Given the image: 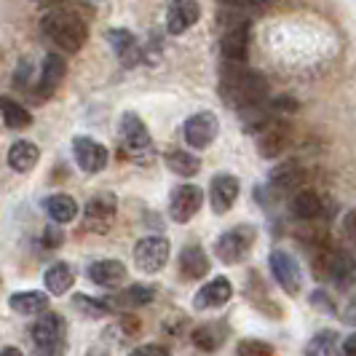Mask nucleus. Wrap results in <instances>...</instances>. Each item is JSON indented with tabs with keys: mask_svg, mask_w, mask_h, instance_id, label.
I'll return each instance as SVG.
<instances>
[{
	"mask_svg": "<svg viewBox=\"0 0 356 356\" xmlns=\"http://www.w3.org/2000/svg\"><path fill=\"white\" fill-rule=\"evenodd\" d=\"M236 354L238 356H273V348L263 343V340H241L236 346Z\"/></svg>",
	"mask_w": 356,
	"mask_h": 356,
	"instance_id": "nucleus-33",
	"label": "nucleus"
},
{
	"mask_svg": "<svg viewBox=\"0 0 356 356\" xmlns=\"http://www.w3.org/2000/svg\"><path fill=\"white\" fill-rule=\"evenodd\" d=\"M217 131H220L217 115L212 110H201V113L191 115L185 121V143L191 147H196V150H204V147H209L214 143Z\"/></svg>",
	"mask_w": 356,
	"mask_h": 356,
	"instance_id": "nucleus-10",
	"label": "nucleus"
},
{
	"mask_svg": "<svg viewBox=\"0 0 356 356\" xmlns=\"http://www.w3.org/2000/svg\"><path fill=\"white\" fill-rule=\"evenodd\" d=\"M65 319L59 314H43L33 327V340L38 346V356H62V343H65Z\"/></svg>",
	"mask_w": 356,
	"mask_h": 356,
	"instance_id": "nucleus-3",
	"label": "nucleus"
},
{
	"mask_svg": "<svg viewBox=\"0 0 356 356\" xmlns=\"http://www.w3.org/2000/svg\"><path fill=\"white\" fill-rule=\"evenodd\" d=\"M156 298V289L147 284H134L124 289V292H118V295H113V298H107L105 303L107 308L113 311V308H140V305H147L150 300Z\"/></svg>",
	"mask_w": 356,
	"mask_h": 356,
	"instance_id": "nucleus-23",
	"label": "nucleus"
},
{
	"mask_svg": "<svg viewBox=\"0 0 356 356\" xmlns=\"http://www.w3.org/2000/svg\"><path fill=\"white\" fill-rule=\"evenodd\" d=\"M228 8H238V11H260L266 6V0H220Z\"/></svg>",
	"mask_w": 356,
	"mask_h": 356,
	"instance_id": "nucleus-35",
	"label": "nucleus"
},
{
	"mask_svg": "<svg viewBox=\"0 0 356 356\" xmlns=\"http://www.w3.org/2000/svg\"><path fill=\"white\" fill-rule=\"evenodd\" d=\"M89 279L94 284L113 289V286L124 284L126 268H124V263H118V260H97V263L89 266Z\"/></svg>",
	"mask_w": 356,
	"mask_h": 356,
	"instance_id": "nucleus-21",
	"label": "nucleus"
},
{
	"mask_svg": "<svg viewBox=\"0 0 356 356\" xmlns=\"http://www.w3.org/2000/svg\"><path fill=\"white\" fill-rule=\"evenodd\" d=\"M115 214H118V201L113 193H97L94 198H89L86 204V212H83V225L91 233H107L115 222Z\"/></svg>",
	"mask_w": 356,
	"mask_h": 356,
	"instance_id": "nucleus-5",
	"label": "nucleus"
},
{
	"mask_svg": "<svg viewBox=\"0 0 356 356\" xmlns=\"http://www.w3.org/2000/svg\"><path fill=\"white\" fill-rule=\"evenodd\" d=\"M343 321H346V324H356V295L348 300V305H346V311H343Z\"/></svg>",
	"mask_w": 356,
	"mask_h": 356,
	"instance_id": "nucleus-37",
	"label": "nucleus"
},
{
	"mask_svg": "<svg viewBox=\"0 0 356 356\" xmlns=\"http://www.w3.org/2000/svg\"><path fill=\"white\" fill-rule=\"evenodd\" d=\"M75 308L83 314V316H105L110 314V308H107L105 300H89V298H75Z\"/></svg>",
	"mask_w": 356,
	"mask_h": 356,
	"instance_id": "nucleus-34",
	"label": "nucleus"
},
{
	"mask_svg": "<svg viewBox=\"0 0 356 356\" xmlns=\"http://www.w3.org/2000/svg\"><path fill=\"white\" fill-rule=\"evenodd\" d=\"M268 263H270L273 279L279 282V286L284 289L286 295H298L303 289V270L295 263L292 254H286L284 250H273L270 257H268Z\"/></svg>",
	"mask_w": 356,
	"mask_h": 356,
	"instance_id": "nucleus-7",
	"label": "nucleus"
},
{
	"mask_svg": "<svg viewBox=\"0 0 356 356\" xmlns=\"http://www.w3.org/2000/svg\"><path fill=\"white\" fill-rule=\"evenodd\" d=\"M40 30L56 49H62L67 54L81 51L83 43H86V35H89L83 19L78 14H72V11H65V8H51L40 22Z\"/></svg>",
	"mask_w": 356,
	"mask_h": 356,
	"instance_id": "nucleus-2",
	"label": "nucleus"
},
{
	"mask_svg": "<svg viewBox=\"0 0 356 356\" xmlns=\"http://www.w3.org/2000/svg\"><path fill=\"white\" fill-rule=\"evenodd\" d=\"M72 156H75V163L86 172V175H97L102 172L110 161V153L102 143L91 140V137H75L72 140Z\"/></svg>",
	"mask_w": 356,
	"mask_h": 356,
	"instance_id": "nucleus-11",
	"label": "nucleus"
},
{
	"mask_svg": "<svg viewBox=\"0 0 356 356\" xmlns=\"http://www.w3.org/2000/svg\"><path fill=\"white\" fill-rule=\"evenodd\" d=\"M305 182V169L298 163V161H286V163H279L273 172H270V188L276 191V193H292V191H298L300 185Z\"/></svg>",
	"mask_w": 356,
	"mask_h": 356,
	"instance_id": "nucleus-17",
	"label": "nucleus"
},
{
	"mask_svg": "<svg viewBox=\"0 0 356 356\" xmlns=\"http://www.w3.org/2000/svg\"><path fill=\"white\" fill-rule=\"evenodd\" d=\"M166 163H169V169L175 175H179V177H193V175H198V169H201V161L196 156H191V153H185V150L169 153Z\"/></svg>",
	"mask_w": 356,
	"mask_h": 356,
	"instance_id": "nucleus-31",
	"label": "nucleus"
},
{
	"mask_svg": "<svg viewBox=\"0 0 356 356\" xmlns=\"http://www.w3.org/2000/svg\"><path fill=\"white\" fill-rule=\"evenodd\" d=\"M327 279L332 282L340 289H348L356 279V263L348 252L343 250H332V257H330V268H327Z\"/></svg>",
	"mask_w": 356,
	"mask_h": 356,
	"instance_id": "nucleus-20",
	"label": "nucleus"
},
{
	"mask_svg": "<svg viewBox=\"0 0 356 356\" xmlns=\"http://www.w3.org/2000/svg\"><path fill=\"white\" fill-rule=\"evenodd\" d=\"M129 356H169V351L159 346V343H147V346H140V348H134Z\"/></svg>",
	"mask_w": 356,
	"mask_h": 356,
	"instance_id": "nucleus-36",
	"label": "nucleus"
},
{
	"mask_svg": "<svg viewBox=\"0 0 356 356\" xmlns=\"http://www.w3.org/2000/svg\"><path fill=\"white\" fill-rule=\"evenodd\" d=\"M340 354L343 356H356V332L354 335H348L346 343H343V348H340Z\"/></svg>",
	"mask_w": 356,
	"mask_h": 356,
	"instance_id": "nucleus-38",
	"label": "nucleus"
},
{
	"mask_svg": "<svg viewBox=\"0 0 356 356\" xmlns=\"http://www.w3.org/2000/svg\"><path fill=\"white\" fill-rule=\"evenodd\" d=\"M233 298V286L228 279H212V282H207V284L201 286L196 292V298H193V305H196L198 311H204V308H220V305H225L228 300Z\"/></svg>",
	"mask_w": 356,
	"mask_h": 356,
	"instance_id": "nucleus-18",
	"label": "nucleus"
},
{
	"mask_svg": "<svg viewBox=\"0 0 356 356\" xmlns=\"http://www.w3.org/2000/svg\"><path fill=\"white\" fill-rule=\"evenodd\" d=\"M107 40L115 49V56L121 59L124 67H134L140 62V46H137V40H134V35L129 30H110Z\"/></svg>",
	"mask_w": 356,
	"mask_h": 356,
	"instance_id": "nucleus-22",
	"label": "nucleus"
},
{
	"mask_svg": "<svg viewBox=\"0 0 356 356\" xmlns=\"http://www.w3.org/2000/svg\"><path fill=\"white\" fill-rule=\"evenodd\" d=\"M209 273V257L207 252L191 244L179 252V276L188 279V282H196V279H204Z\"/></svg>",
	"mask_w": 356,
	"mask_h": 356,
	"instance_id": "nucleus-19",
	"label": "nucleus"
},
{
	"mask_svg": "<svg viewBox=\"0 0 356 356\" xmlns=\"http://www.w3.org/2000/svg\"><path fill=\"white\" fill-rule=\"evenodd\" d=\"M89 356H102V354H89Z\"/></svg>",
	"mask_w": 356,
	"mask_h": 356,
	"instance_id": "nucleus-40",
	"label": "nucleus"
},
{
	"mask_svg": "<svg viewBox=\"0 0 356 356\" xmlns=\"http://www.w3.org/2000/svg\"><path fill=\"white\" fill-rule=\"evenodd\" d=\"M43 282H46V289H49L51 295L62 298V295L70 292L72 282H75V273H72V268L67 266V263H54V266H49V270H46Z\"/></svg>",
	"mask_w": 356,
	"mask_h": 356,
	"instance_id": "nucleus-26",
	"label": "nucleus"
},
{
	"mask_svg": "<svg viewBox=\"0 0 356 356\" xmlns=\"http://www.w3.org/2000/svg\"><path fill=\"white\" fill-rule=\"evenodd\" d=\"M292 214L298 220H314L321 214V196L316 191H300L292 198Z\"/></svg>",
	"mask_w": 356,
	"mask_h": 356,
	"instance_id": "nucleus-29",
	"label": "nucleus"
},
{
	"mask_svg": "<svg viewBox=\"0 0 356 356\" xmlns=\"http://www.w3.org/2000/svg\"><path fill=\"white\" fill-rule=\"evenodd\" d=\"M247 49H250V24L247 22H238L228 27V33L220 40V51L222 56L231 62V65H241L247 59Z\"/></svg>",
	"mask_w": 356,
	"mask_h": 356,
	"instance_id": "nucleus-14",
	"label": "nucleus"
},
{
	"mask_svg": "<svg viewBox=\"0 0 356 356\" xmlns=\"http://www.w3.org/2000/svg\"><path fill=\"white\" fill-rule=\"evenodd\" d=\"M0 115H3V121H6L8 129H27V126L33 124V115L19 102L6 99V97H0Z\"/></svg>",
	"mask_w": 356,
	"mask_h": 356,
	"instance_id": "nucleus-30",
	"label": "nucleus"
},
{
	"mask_svg": "<svg viewBox=\"0 0 356 356\" xmlns=\"http://www.w3.org/2000/svg\"><path fill=\"white\" fill-rule=\"evenodd\" d=\"M65 72H67V65H65V59H62V56L49 54V56L43 59V70H40V78H38V86H35L38 102L49 99L54 91L59 89V83H62Z\"/></svg>",
	"mask_w": 356,
	"mask_h": 356,
	"instance_id": "nucleus-15",
	"label": "nucleus"
},
{
	"mask_svg": "<svg viewBox=\"0 0 356 356\" xmlns=\"http://www.w3.org/2000/svg\"><path fill=\"white\" fill-rule=\"evenodd\" d=\"M38 161H40V150H38V145L27 143V140H19V143H14L11 150H8V166H11L14 172H19V175L35 169Z\"/></svg>",
	"mask_w": 356,
	"mask_h": 356,
	"instance_id": "nucleus-24",
	"label": "nucleus"
},
{
	"mask_svg": "<svg viewBox=\"0 0 356 356\" xmlns=\"http://www.w3.org/2000/svg\"><path fill=\"white\" fill-rule=\"evenodd\" d=\"M225 324H220V321H209V324H201L193 330V346L201 348V351H217L220 346H222V340H225Z\"/></svg>",
	"mask_w": 356,
	"mask_h": 356,
	"instance_id": "nucleus-25",
	"label": "nucleus"
},
{
	"mask_svg": "<svg viewBox=\"0 0 356 356\" xmlns=\"http://www.w3.org/2000/svg\"><path fill=\"white\" fill-rule=\"evenodd\" d=\"M254 134H257V150L263 159H276L289 145V124L284 118H276V115H270Z\"/></svg>",
	"mask_w": 356,
	"mask_h": 356,
	"instance_id": "nucleus-6",
	"label": "nucleus"
},
{
	"mask_svg": "<svg viewBox=\"0 0 356 356\" xmlns=\"http://www.w3.org/2000/svg\"><path fill=\"white\" fill-rule=\"evenodd\" d=\"M254 238H257V233H254L252 225H236V228L225 231L220 238H217V244H214L217 257H220L225 266L241 263V260L250 254Z\"/></svg>",
	"mask_w": 356,
	"mask_h": 356,
	"instance_id": "nucleus-4",
	"label": "nucleus"
},
{
	"mask_svg": "<svg viewBox=\"0 0 356 356\" xmlns=\"http://www.w3.org/2000/svg\"><path fill=\"white\" fill-rule=\"evenodd\" d=\"M134 263L145 273H159L169 263V241L163 236H147L140 238L134 247Z\"/></svg>",
	"mask_w": 356,
	"mask_h": 356,
	"instance_id": "nucleus-8",
	"label": "nucleus"
},
{
	"mask_svg": "<svg viewBox=\"0 0 356 356\" xmlns=\"http://www.w3.org/2000/svg\"><path fill=\"white\" fill-rule=\"evenodd\" d=\"M0 356H24V354H22L19 348H14V346H8V348H3V351H0Z\"/></svg>",
	"mask_w": 356,
	"mask_h": 356,
	"instance_id": "nucleus-39",
	"label": "nucleus"
},
{
	"mask_svg": "<svg viewBox=\"0 0 356 356\" xmlns=\"http://www.w3.org/2000/svg\"><path fill=\"white\" fill-rule=\"evenodd\" d=\"M220 94L222 99L236 110L263 105L268 99V81L254 70L247 67H228L220 81Z\"/></svg>",
	"mask_w": 356,
	"mask_h": 356,
	"instance_id": "nucleus-1",
	"label": "nucleus"
},
{
	"mask_svg": "<svg viewBox=\"0 0 356 356\" xmlns=\"http://www.w3.org/2000/svg\"><path fill=\"white\" fill-rule=\"evenodd\" d=\"M238 191H241L238 177H233V175H228V172L214 175L212 185H209V201H212L214 214L228 212L233 204H236V198H238Z\"/></svg>",
	"mask_w": 356,
	"mask_h": 356,
	"instance_id": "nucleus-13",
	"label": "nucleus"
},
{
	"mask_svg": "<svg viewBox=\"0 0 356 356\" xmlns=\"http://www.w3.org/2000/svg\"><path fill=\"white\" fill-rule=\"evenodd\" d=\"M335 348H338V335L330 330H321L319 335L308 340L305 356H335Z\"/></svg>",
	"mask_w": 356,
	"mask_h": 356,
	"instance_id": "nucleus-32",
	"label": "nucleus"
},
{
	"mask_svg": "<svg viewBox=\"0 0 356 356\" xmlns=\"http://www.w3.org/2000/svg\"><path fill=\"white\" fill-rule=\"evenodd\" d=\"M118 134H121V145H124L126 153H131L134 159H140L145 153H150V131L143 124V118L137 113H124L121 115V126H118Z\"/></svg>",
	"mask_w": 356,
	"mask_h": 356,
	"instance_id": "nucleus-9",
	"label": "nucleus"
},
{
	"mask_svg": "<svg viewBox=\"0 0 356 356\" xmlns=\"http://www.w3.org/2000/svg\"><path fill=\"white\" fill-rule=\"evenodd\" d=\"M204 204V191L198 185H179L169 198V214L175 222H188L193 220Z\"/></svg>",
	"mask_w": 356,
	"mask_h": 356,
	"instance_id": "nucleus-12",
	"label": "nucleus"
},
{
	"mask_svg": "<svg viewBox=\"0 0 356 356\" xmlns=\"http://www.w3.org/2000/svg\"><path fill=\"white\" fill-rule=\"evenodd\" d=\"M198 17H201V8H198L196 0H172L169 11H166V30L172 35H179L188 27H193Z\"/></svg>",
	"mask_w": 356,
	"mask_h": 356,
	"instance_id": "nucleus-16",
	"label": "nucleus"
},
{
	"mask_svg": "<svg viewBox=\"0 0 356 356\" xmlns=\"http://www.w3.org/2000/svg\"><path fill=\"white\" fill-rule=\"evenodd\" d=\"M43 207H46L49 217L56 220V222H72L75 214H78V201L72 196H67V193H56V196L46 198Z\"/></svg>",
	"mask_w": 356,
	"mask_h": 356,
	"instance_id": "nucleus-28",
	"label": "nucleus"
},
{
	"mask_svg": "<svg viewBox=\"0 0 356 356\" xmlns=\"http://www.w3.org/2000/svg\"><path fill=\"white\" fill-rule=\"evenodd\" d=\"M8 305H11L17 314H24V316H35V314H43V311L49 308V298H46L43 292H35V289H30V292H17V295H11Z\"/></svg>",
	"mask_w": 356,
	"mask_h": 356,
	"instance_id": "nucleus-27",
	"label": "nucleus"
}]
</instances>
